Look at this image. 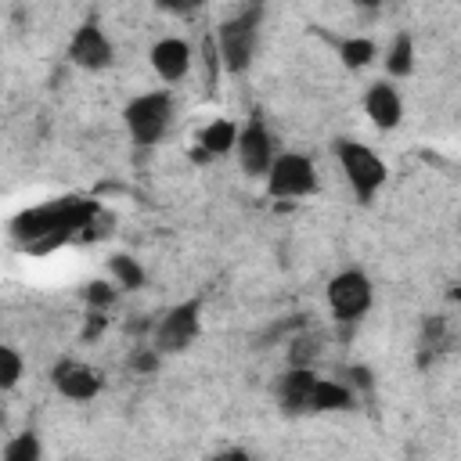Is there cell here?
<instances>
[{
  "instance_id": "4",
  "label": "cell",
  "mask_w": 461,
  "mask_h": 461,
  "mask_svg": "<svg viewBox=\"0 0 461 461\" xmlns=\"http://www.w3.org/2000/svg\"><path fill=\"white\" fill-rule=\"evenodd\" d=\"M317 191V173H313V162L299 151H281L274 158V166L267 169V194L270 198H306Z\"/></svg>"
},
{
  "instance_id": "14",
  "label": "cell",
  "mask_w": 461,
  "mask_h": 461,
  "mask_svg": "<svg viewBox=\"0 0 461 461\" xmlns=\"http://www.w3.org/2000/svg\"><path fill=\"white\" fill-rule=\"evenodd\" d=\"M238 130L241 126H234L230 119H212V122L202 126L198 144H202L205 155H227L230 148H238Z\"/></svg>"
},
{
  "instance_id": "23",
  "label": "cell",
  "mask_w": 461,
  "mask_h": 461,
  "mask_svg": "<svg viewBox=\"0 0 461 461\" xmlns=\"http://www.w3.org/2000/svg\"><path fill=\"white\" fill-rule=\"evenodd\" d=\"M457 230H461V220H457Z\"/></svg>"
},
{
  "instance_id": "12",
  "label": "cell",
  "mask_w": 461,
  "mask_h": 461,
  "mask_svg": "<svg viewBox=\"0 0 461 461\" xmlns=\"http://www.w3.org/2000/svg\"><path fill=\"white\" fill-rule=\"evenodd\" d=\"M364 112L367 119L378 126V130H396L400 119H403V101H400V90L389 83V79H378L367 86L364 94Z\"/></svg>"
},
{
  "instance_id": "7",
  "label": "cell",
  "mask_w": 461,
  "mask_h": 461,
  "mask_svg": "<svg viewBox=\"0 0 461 461\" xmlns=\"http://www.w3.org/2000/svg\"><path fill=\"white\" fill-rule=\"evenodd\" d=\"M234 151H238V162L249 176H267V169L274 166V158H277L274 137H270L267 122L259 119V112L249 115V122L238 130V148Z\"/></svg>"
},
{
  "instance_id": "2",
  "label": "cell",
  "mask_w": 461,
  "mask_h": 461,
  "mask_svg": "<svg viewBox=\"0 0 461 461\" xmlns=\"http://www.w3.org/2000/svg\"><path fill=\"white\" fill-rule=\"evenodd\" d=\"M259 22H263V7H249L234 18H227L216 32V50L223 58V68L227 72H245L252 65V54H256V40H259Z\"/></svg>"
},
{
  "instance_id": "15",
  "label": "cell",
  "mask_w": 461,
  "mask_h": 461,
  "mask_svg": "<svg viewBox=\"0 0 461 461\" xmlns=\"http://www.w3.org/2000/svg\"><path fill=\"white\" fill-rule=\"evenodd\" d=\"M385 68H389V76H411V68H414V40L407 36V32H400L396 40H393V47H389V58H385Z\"/></svg>"
},
{
  "instance_id": "9",
  "label": "cell",
  "mask_w": 461,
  "mask_h": 461,
  "mask_svg": "<svg viewBox=\"0 0 461 461\" xmlns=\"http://www.w3.org/2000/svg\"><path fill=\"white\" fill-rule=\"evenodd\" d=\"M50 382H54V389H58L61 396H68V400H79V403L94 400V396L101 393V385H104V378H101V371H97L94 364H83V360H68V357L54 364V371H50Z\"/></svg>"
},
{
  "instance_id": "8",
  "label": "cell",
  "mask_w": 461,
  "mask_h": 461,
  "mask_svg": "<svg viewBox=\"0 0 461 461\" xmlns=\"http://www.w3.org/2000/svg\"><path fill=\"white\" fill-rule=\"evenodd\" d=\"M68 61L76 68H86V72H101L115 61V43L108 40V32L97 25V22H83L72 40H68Z\"/></svg>"
},
{
  "instance_id": "22",
  "label": "cell",
  "mask_w": 461,
  "mask_h": 461,
  "mask_svg": "<svg viewBox=\"0 0 461 461\" xmlns=\"http://www.w3.org/2000/svg\"><path fill=\"white\" fill-rule=\"evenodd\" d=\"M360 7H378V0H357Z\"/></svg>"
},
{
  "instance_id": "18",
  "label": "cell",
  "mask_w": 461,
  "mask_h": 461,
  "mask_svg": "<svg viewBox=\"0 0 461 461\" xmlns=\"http://www.w3.org/2000/svg\"><path fill=\"white\" fill-rule=\"evenodd\" d=\"M112 274H115L119 288H140L144 285V270L133 256H112Z\"/></svg>"
},
{
  "instance_id": "1",
  "label": "cell",
  "mask_w": 461,
  "mask_h": 461,
  "mask_svg": "<svg viewBox=\"0 0 461 461\" xmlns=\"http://www.w3.org/2000/svg\"><path fill=\"white\" fill-rule=\"evenodd\" d=\"M335 158H339V169H342L346 184L353 187L357 202H371L382 191L389 169H385L382 155H375L367 144H360V140H335Z\"/></svg>"
},
{
  "instance_id": "13",
  "label": "cell",
  "mask_w": 461,
  "mask_h": 461,
  "mask_svg": "<svg viewBox=\"0 0 461 461\" xmlns=\"http://www.w3.org/2000/svg\"><path fill=\"white\" fill-rule=\"evenodd\" d=\"M353 407V389L331 378H317L310 393V414H328V411H349Z\"/></svg>"
},
{
  "instance_id": "19",
  "label": "cell",
  "mask_w": 461,
  "mask_h": 461,
  "mask_svg": "<svg viewBox=\"0 0 461 461\" xmlns=\"http://www.w3.org/2000/svg\"><path fill=\"white\" fill-rule=\"evenodd\" d=\"M371 58H375V43H371L367 36H353V40L342 43V61H346L349 68H364Z\"/></svg>"
},
{
  "instance_id": "3",
  "label": "cell",
  "mask_w": 461,
  "mask_h": 461,
  "mask_svg": "<svg viewBox=\"0 0 461 461\" xmlns=\"http://www.w3.org/2000/svg\"><path fill=\"white\" fill-rule=\"evenodd\" d=\"M122 122L133 137V144H155L169 122H173V94L169 90H148L140 97H133L126 108H122Z\"/></svg>"
},
{
  "instance_id": "5",
  "label": "cell",
  "mask_w": 461,
  "mask_h": 461,
  "mask_svg": "<svg viewBox=\"0 0 461 461\" xmlns=\"http://www.w3.org/2000/svg\"><path fill=\"white\" fill-rule=\"evenodd\" d=\"M202 331V303L198 299H184L173 310L162 313V321L155 324V339L151 346L158 353H184Z\"/></svg>"
},
{
  "instance_id": "16",
  "label": "cell",
  "mask_w": 461,
  "mask_h": 461,
  "mask_svg": "<svg viewBox=\"0 0 461 461\" xmlns=\"http://www.w3.org/2000/svg\"><path fill=\"white\" fill-rule=\"evenodd\" d=\"M43 447L36 439V432H18L7 447H4V461H40Z\"/></svg>"
},
{
  "instance_id": "21",
  "label": "cell",
  "mask_w": 461,
  "mask_h": 461,
  "mask_svg": "<svg viewBox=\"0 0 461 461\" xmlns=\"http://www.w3.org/2000/svg\"><path fill=\"white\" fill-rule=\"evenodd\" d=\"M112 299H115V288L104 285V281H94V285L86 288V303H94V306H108Z\"/></svg>"
},
{
  "instance_id": "6",
  "label": "cell",
  "mask_w": 461,
  "mask_h": 461,
  "mask_svg": "<svg viewBox=\"0 0 461 461\" xmlns=\"http://www.w3.org/2000/svg\"><path fill=\"white\" fill-rule=\"evenodd\" d=\"M375 303V288L364 270H342L328 281V306L335 321H360Z\"/></svg>"
},
{
  "instance_id": "17",
  "label": "cell",
  "mask_w": 461,
  "mask_h": 461,
  "mask_svg": "<svg viewBox=\"0 0 461 461\" xmlns=\"http://www.w3.org/2000/svg\"><path fill=\"white\" fill-rule=\"evenodd\" d=\"M25 371V360L14 346H0V389H14Z\"/></svg>"
},
{
  "instance_id": "11",
  "label": "cell",
  "mask_w": 461,
  "mask_h": 461,
  "mask_svg": "<svg viewBox=\"0 0 461 461\" xmlns=\"http://www.w3.org/2000/svg\"><path fill=\"white\" fill-rule=\"evenodd\" d=\"M151 68H155V76L162 79V83H180L187 72H191V47H187V40H180V36H162L155 47H151Z\"/></svg>"
},
{
  "instance_id": "10",
  "label": "cell",
  "mask_w": 461,
  "mask_h": 461,
  "mask_svg": "<svg viewBox=\"0 0 461 461\" xmlns=\"http://www.w3.org/2000/svg\"><path fill=\"white\" fill-rule=\"evenodd\" d=\"M317 378L321 375L310 364H292L277 378V385H274V396H277L281 411H288V414H310V393H313Z\"/></svg>"
},
{
  "instance_id": "20",
  "label": "cell",
  "mask_w": 461,
  "mask_h": 461,
  "mask_svg": "<svg viewBox=\"0 0 461 461\" xmlns=\"http://www.w3.org/2000/svg\"><path fill=\"white\" fill-rule=\"evenodd\" d=\"M155 7L166 14H191V11L205 7V0H155Z\"/></svg>"
}]
</instances>
